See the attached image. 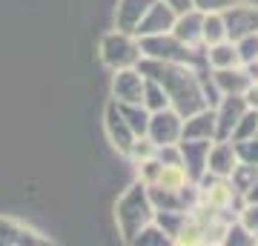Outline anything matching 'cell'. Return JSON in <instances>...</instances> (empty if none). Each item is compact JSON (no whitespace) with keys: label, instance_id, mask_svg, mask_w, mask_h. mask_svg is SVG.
Instances as JSON below:
<instances>
[{"label":"cell","instance_id":"cell-29","mask_svg":"<svg viewBox=\"0 0 258 246\" xmlns=\"http://www.w3.org/2000/svg\"><path fill=\"white\" fill-rule=\"evenodd\" d=\"M232 146H235V157H238V163L258 166V135L247 137V140H235Z\"/></svg>","mask_w":258,"mask_h":246},{"label":"cell","instance_id":"cell-10","mask_svg":"<svg viewBox=\"0 0 258 246\" xmlns=\"http://www.w3.org/2000/svg\"><path fill=\"white\" fill-rule=\"evenodd\" d=\"M175 15H178V12L172 9V6H166L164 0H152V6L147 9V15L141 18L138 29H135V37L169 32V29H172V23H175Z\"/></svg>","mask_w":258,"mask_h":246},{"label":"cell","instance_id":"cell-21","mask_svg":"<svg viewBox=\"0 0 258 246\" xmlns=\"http://www.w3.org/2000/svg\"><path fill=\"white\" fill-rule=\"evenodd\" d=\"M129 243H138V246H169V243H172V237L166 235L155 220H149L147 226L138 229V235L132 237Z\"/></svg>","mask_w":258,"mask_h":246},{"label":"cell","instance_id":"cell-11","mask_svg":"<svg viewBox=\"0 0 258 246\" xmlns=\"http://www.w3.org/2000/svg\"><path fill=\"white\" fill-rule=\"evenodd\" d=\"M181 140H215V106L186 115L181 123Z\"/></svg>","mask_w":258,"mask_h":246},{"label":"cell","instance_id":"cell-13","mask_svg":"<svg viewBox=\"0 0 258 246\" xmlns=\"http://www.w3.org/2000/svg\"><path fill=\"white\" fill-rule=\"evenodd\" d=\"M235 163H238V157H235L232 140H212L207 149V172L215 178H230Z\"/></svg>","mask_w":258,"mask_h":246},{"label":"cell","instance_id":"cell-18","mask_svg":"<svg viewBox=\"0 0 258 246\" xmlns=\"http://www.w3.org/2000/svg\"><path fill=\"white\" fill-rule=\"evenodd\" d=\"M204 60L210 69H232V66H241L238 52H235V43L232 40H218L212 46H204Z\"/></svg>","mask_w":258,"mask_h":246},{"label":"cell","instance_id":"cell-12","mask_svg":"<svg viewBox=\"0 0 258 246\" xmlns=\"http://www.w3.org/2000/svg\"><path fill=\"white\" fill-rule=\"evenodd\" d=\"M49 237L37 235L35 229L0 215V246H46Z\"/></svg>","mask_w":258,"mask_h":246},{"label":"cell","instance_id":"cell-23","mask_svg":"<svg viewBox=\"0 0 258 246\" xmlns=\"http://www.w3.org/2000/svg\"><path fill=\"white\" fill-rule=\"evenodd\" d=\"M255 135H258V109H247L241 115L238 126L232 129L230 140L235 143V140H247V137H255Z\"/></svg>","mask_w":258,"mask_h":246},{"label":"cell","instance_id":"cell-9","mask_svg":"<svg viewBox=\"0 0 258 246\" xmlns=\"http://www.w3.org/2000/svg\"><path fill=\"white\" fill-rule=\"evenodd\" d=\"M103 129H106V137H109V143L118 149L120 155H126L132 140H135V132L129 129V123L123 120V115L118 112V103L112 101L106 103V112H103Z\"/></svg>","mask_w":258,"mask_h":246},{"label":"cell","instance_id":"cell-22","mask_svg":"<svg viewBox=\"0 0 258 246\" xmlns=\"http://www.w3.org/2000/svg\"><path fill=\"white\" fill-rule=\"evenodd\" d=\"M186 218H189V212H178V209H169V212H155V223L161 229H164L166 235L172 237V243H175V235L181 232V226L186 223Z\"/></svg>","mask_w":258,"mask_h":246},{"label":"cell","instance_id":"cell-20","mask_svg":"<svg viewBox=\"0 0 258 246\" xmlns=\"http://www.w3.org/2000/svg\"><path fill=\"white\" fill-rule=\"evenodd\" d=\"M118 112L123 115V120L129 123V129L135 132V137L147 135V123H149V109L144 103H118Z\"/></svg>","mask_w":258,"mask_h":246},{"label":"cell","instance_id":"cell-4","mask_svg":"<svg viewBox=\"0 0 258 246\" xmlns=\"http://www.w3.org/2000/svg\"><path fill=\"white\" fill-rule=\"evenodd\" d=\"M101 60L103 66L115 69H126V66H138L141 60V46L138 37L129 35V32H109L101 37Z\"/></svg>","mask_w":258,"mask_h":246},{"label":"cell","instance_id":"cell-8","mask_svg":"<svg viewBox=\"0 0 258 246\" xmlns=\"http://www.w3.org/2000/svg\"><path fill=\"white\" fill-rule=\"evenodd\" d=\"M221 15H224V26H227V40H238L244 35L258 32V6H247L241 0L238 6H232Z\"/></svg>","mask_w":258,"mask_h":246},{"label":"cell","instance_id":"cell-31","mask_svg":"<svg viewBox=\"0 0 258 246\" xmlns=\"http://www.w3.org/2000/svg\"><path fill=\"white\" fill-rule=\"evenodd\" d=\"M155 149H158V146L152 143V140H149L147 135H141V137H135V140H132V146H129V152H126V155L132 157L135 163H138V160H147V157L155 155Z\"/></svg>","mask_w":258,"mask_h":246},{"label":"cell","instance_id":"cell-14","mask_svg":"<svg viewBox=\"0 0 258 246\" xmlns=\"http://www.w3.org/2000/svg\"><path fill=\"white\" fill-rule=\"evenodd\" d=\"M210 143L212 140H178L181 166L186 169V178L189 181H198L207 172V149H210Z\"/></svg>","mask_w":258,"mask_h":246},{"label":"cell","instance_id":"cell-1","mask_svg":"<svg viewBox=\"0 0 258 246\" xmlns=\"http://www.w3.org/2000/svg\"><path fill=\"white\" fill-rule=\"evenodd\" d=\"M138 72L147 80H155L169 98V106L186 118L192 112L210 106L207 101V89H204L201 72H195L192 63H169V60H152V57H141Z\"/></svg>","mask_w":258,"mask_h":246},{"label":"cell","instance_id":"cell-19","mask_svg":"<svg viewBox=\"0 0 258 246\" xmlns=\"http://www.w3.org/2000/svg\"><path fill=\"white\" fill-rule=\"evenodd\" d=\"M218 40H227V26H224L221 12H204L201 23V46H212Z\"/></svg>","mask_w":258,"mask_h":246},{"label":"cell","instance_id":"cell-24","mask_svg":"<svg viewBox=\"0 0 258 246\" xmlns=\"http://www.w3.org/2000/svg\"><path fill=\"white\" fill-rule=\"evenodd\" d=\"M186 181H189V178H186V169L181 163L164 166L161 175H158V186H164V189H181Z\"/></svg>","mask_w":258,"mask_h":246},{"label":"cell","instance_id":"cell-30","mask_svg":"<svg viewBox=\"0 0 258 246\" xmlns=\"http://www.w3.org/2000/svg\"><path fill=\"white\" fill-rule=\"evenodd\" d=\"M161 169H164V163H161L155 155L147 157V160H138V181L144 183V186H152V183H158Z\"/></svg>","mask_w":258,"mask_h":246},{"label":"cell","instance_id":"cell-2","mask_svg":"<svg viewBox=\"0 0 258 246\" xmlns=\"http://www.w3.org/2000/svg\"><path fill=\"white\" fill-rule=\"evenodd\" d=\"M155 218V209L149 203V195H147V186L144 183H132L123 195L118 198V206H115V220H118V229L123 240H132L138 235L141 226H147L149 220Z\"/></svg>","mask_w":258,"mask_h":246},{"label":"cell","instance_id":"cell-16","mask_svg":"<svg viewBox=\"0 0 258 246\" xmlns=\"http://www.w3.org/2000/svg\"><path fill=\"white\" fill-rule=\"evenodd\" d=\"M212 86L218 95H244L252 80L244 66H232V69H212Z\"/></svg>","mask_w":258,"mask_h":246},{"label":"cell","instance_id":"cell-7","mask_svg":"<svg viewBox=\"0 0 258 246\" xmlns=\"http://www.w3.org/2000/svg\"><path fill=\"white\" fill-rule=\"evenodd\" d=\"M144 83H147V77L138 72V66L115 69V77H112V101L115 103H141L144 101Z\"/></svg>","mask_w":258,"mask_h":246},{"label":"cell","instance_id":"cell-35","mask_svg":"<svg viewBox=\"0 0 258 246\" xmlns=\"http://www.w3.org/2000/svg\"><path fill=\"white\" fill-rule=\"evenodd\" d=\"M166 6H172L175 12H186V9H192V0H164Z\"/></svg>","mask_w":258,"mask_h":246},{"label":"cell","instance_id":"cell-36","mask_svg":"<svg viewBox=\"0 0 258 246\" xmlns=\"http://www.w3.org/2000/svg\"><path fill=\"white\" fill-rule=\"evenodd\" d=\"M252 86H255V89H258V77H255V80H252Z\"/></svg>","mask_w":258,"mask_h":246},{"label":"cell","instance_id":"cell-34","mask_svg":"<svg viewBox=\"0 0 258 246\" xmlns=\"http://www.w3.org/2000/svg\"><path fill=\"white\" fill-rule=\"evenodd\" d=\"M241 201L244 203H258V175H255V181L247 186V192L241 195Z\"/></svg>","mask_w":258,"mask_h":246},{"label":"cell","instance_id":"cell-28","mask_svg":"<svg viewBox=\"0 0 258 246\" xmlns=\"http://www.w3.org/2000/svg\"><path fill=\"white\" fill-rule=\"evenodd\" d=\"M221 243H227V246H252L255 243V235H249L238 220H232V223H227V229H224Z\"/></svg>","mask_w":258,"mask_h":246},{"label":"cell","instance_id":"cell-25","mask_svg":"<svg viewBox=\"0 0 258 246\" xmlns=\"http://www.w3.org/2000/svg\"><path fill=\"white\" fill-rule=\"evenodd\" d=\"M144 106H147L149 112H158V109H166L169 106V98H166V92L158 86L155 80H147L144 83Z\"/></svg>","mask_w":258,"mask_h":246},{"label":"cell","instance_id":"cell-3","mask_svg":"<svg viewBox=\"0 0 258 246\" xmlns=\"http://www.w3.org/2000/svg\"><path fill=\"white\" fill-rule=\"evenodd\" d=\"M141 57H152V60H169V63H195V52L178 40L172 32H161V35H144L138 37Z\"/></svg>","mask_w":258,"mask_h":246},{"label":"cell","instance_id":"cell-32","mask_svg":"<svg viewBox=\"0 0 258 246\" xmlns=\"http://www.w3.org/2000/svg\"><path fill=\"white\" fill-rule=\"evenodd\" d=\"M238 223L247 229L249 235H255V240H258V203H244V206H241Z\"/></svg>","mask_w":258,"mask_h":246},{"label":"cell","instance_id":"cell-26","mask_svg":"<svg viewBox=\"0 0 258 246\" xmlns=\"http://www.w3.org/2000/svg\"><path fill=\"white\" fill-rule=\"evenodd\" d=\"M232 43H235V52H238L241 66L255 63V60H258V32L244 35V37H238V40H232Z\"/></svg>","mask_w":258,"mask_h":246},{"label":"cell","instance_id":"cell-15","mask_svg":"<svg viewBox=\"0 0 258 246\" xmlns=\"http://www.w3.org/2000/svg\"><path fill=\"white\" fill-rule=\"evenodd\" d=\"M201 23H204V12L186 9V12H178L175 15V23H172L169 32H172L184 46L198 49V46H201Z\"/></svg>","mask_w":258,"mask_h":246},{"label":"cell","instance_id":"cell-17","mask_svg":"<svg viewBox=\"0 0 258 246\" xmlns=\"http://www.w3.org/2000/svg\"><path fill=\"white\" fill-rule=\"evenodd\" d=\"M152 6V0H118V9H115V26L120 32L135 35L141 18L147 15V9Z\"/></svg>","mask_w":258,"mask_h":246},{"label":"cell","instance_id":"cell-33","mask_svg":"<svg viewBox=\"0 0 258 246\" xmlns=\"http://www.w3.org/2000/svg\"><path fill=\"white\" fill-rule=\"evenodd\" d=\"M241 0H192V9L198 12H227L232 6H238Z\"/></svg>","mask_w":258,"mask_h":246},{"label":"cell","instance_id":"cell-27","mask_svg":"<svg viewBox=\"0 0 258 246\" xmlns=\"http://www.w3.org/2000/svg\"><path fill=\"white\" fill-rule=\"evenodd\" d=\"M255 175H258V166L235 163V169L230 172V183H232V189L238 192V195H244V192H247V186H249L252 181H255Z\"/></svg>","mask_w":258,"mask_h":246},{"label":"cell","instance_id":"cell-5","mask_svg":"<svg viewBox=\"0 0 258 246\" xmlns=\"http://www.w3.org/2000/svg\"><path fill=\"white\" fill-rule=\"evenodd\" d=\"M181 123H184V118H181V115L172 109V106L158 109V112H149L147 137H149L155 146L178 143V140H181Z\"/></svg>","mask_w":258,"mask_h":246},{"label":"cell","instance_id":"cell-37","mask_svg":"<svg viewBox=\"0 0 258 246\" xmlns=\"http://www.w3.org/2000/svg\"><path fill=\"white\" fill-rule=\"evenodd\" d=\"M255 243H258V240H255Z\"/></svg>","mask_w":258,"mask_h":246},{"label":"cell","instance_id":"cell-6","mask_svg":"<svg viewBox=\"0 0 258 246\" xmlns=\"http://www.w3.org/2000/svg\"><path fill=\"white\" fill-rule=\"evenodd\" d=\"M244 95H221L218 106H215V140H230L232 129L238 126L241 115L247 112Z\"/></svg>","mask_w":258,"mask_h":246}]
</instances>
